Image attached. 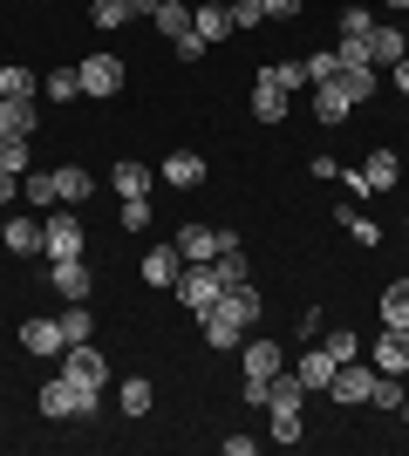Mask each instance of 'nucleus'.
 Instances as JSON below:
<instances>
[{
  "label": "nucleus",
  "mask_w": 409,
  "mask_h": 456,
  "mask_svg": "<svg viewBox=\"0 0 409 456\" xmlns=\"http://www.w3.org/2000/svg\"><path fill=\"white\" fill-rule=\"evenodd\" d=\"M82 95V76L76 69H55V76H48V102H76Z\"/></svg>",
  "instance_id": "nucleus-41"
},
{
  "label": "nucleus",
  "mask_w": 409,
  "mask_h": 456,
  "mask_svg": "<svg viewBox=\"0 0 409 456\" xmlns=\"http://www.w3.org/2000/svg\"><path fill=\"white\" fill-rule=\"evenodd\" d=\"M20 347L48 362V354H61V347H69V334H61V321H20Z\"/></svg>",
  "instance_id": "nucleus-13"
},
{
  "label": "nucleus",
  "mask_w": 409,
  "mask_h": 456,
  "mask_svg": "<svg viewBox=\"0 0 409 456\" xmlns=\"http://www.w3.org/2000/svg\"><path fill=\"white\" fill-rule=\"evenodd\" d=\"M382 7H396V14H403V7H409V0H382Z\"/></svg>",
  "instance_id": "nucleus-52"
},
{
  "label": "nucleus",
  "mask_w": 409,
  "mask_h": 456,
  "mask_svg": "<svg viewBox=\"0 0 409 456\" xmlns=\"http://www.w3.org/2000/svg\"><path fill=\"white\" fill-rule=\"evenodd\" d=\"M396 177H403V164H396V151H375L362 171H348V191H396Z\"/></svg>",
  "instance_id": "nucleus-10"
},
{
  "label": "nucleus",
  "mask_w": 409,
  "mask_h": 456,
  "mask_svg": "<svg viewBox=\"0 0 409 456\" xmlns=\"http://www.w3.org/2000/svg\"><path fill=\"white\" fill-rule=\"evenodd\" d=\"M0 171H14V177L35 171V136H0Z\"/></svg>",
  "instance_id": "nucleus-23"
},
{
  "label": "nucleus",
  "mask_w": 409,
  "mask_h": 456,
  "mask_svg": "<svg viewBox=\"0 0 409 456\" xmlns=\"http://www.w3.org/2000/svg\"><path fill=\"white\" fill-rule=\"evenodd\" d=\"M273 416V443H300L307 429H300V409H266Z\"/></svg>",
  "instance_id": "nucleus-40"
},
{
  "label": "nucleus",
  "mask_w": 409,
  "mask_h": 456,
  "mask_svg": "<svg viewBox=\"0 0 409 456\" xmlns=\"http://www.w3.org/2000/svg\"><path fill=\"white\" fill-rule=\"evenodd\" d=\"M396 416H403V422H409V395H403V409H396Z\"/></svg>",
  "instance_id": "nucleus-53"
},
{
  "label": "nucleus",
  "mask_w": 409,
  "mask_h": 456,
  "mask_svg": "<svg viewBox=\"0 0 409 456\" xmlns=\"http://www.w3.org/2000/svg\"><path fill=\"white\" fill-rule=\"evenodd\" d=\"M334 76H341V55H334V48L328 55H307V82H334Z\"/></svg>",
  "instance_id": "nucleus-45"
},
{
  "label": "nucleus",
  "mask_w": 409,
  "mask_h": 456,
  "mask_svg": "<svg viewBox=\"0 0 409 456\" xmlns=\"http://www.w3.org/2000/svg\"><path fill=\"white\" fill-rule=\"evenodd\" d=\"M61 334H69V341H89V334H96V314H89V300H69V314H61Z\"/></svg>",
  "instance_id": "nucleus-35"
},
{
  "label": "nucleus",
  "mask_w": 409,
  "mask_h": 456,
  "mask_svg": "<svg viewBox=\"0 0 409 456\" xmlns=\"http://www.w3.org/2000/svg\"><path fill=\"white\" fill-rule=\"evenodd\" d=\"M55 191H61V205H82V198L96 191V177L82 171V164H61V171H55Z\"/></svg>",
  "instance_id": "nucleus-26"
},
{
  "label": "nucleus",
  "mask_w": 409,
  "mask_h": 456,
  "mask_svg": "<svg viewBox=\"0 0 409 456\" xmlns=\"http://www.w3.org/2000/svg\"><path fill=\"white\" fill-rule=\"evenodd\" d=\"M403 55H409V35H403V28H382V20H375V28H369V61H375V69H396Z\"/></svg>",
  "instance_id": "nucleus-14"
},
{
  "label": "nucleus",
  "mask_w": 409,
  "mask_h": 456,
  "mask_svg": "<svg viewBox=\"0 0 409 456\" xmlns=\"http://www.w3.org/2000/svg\"><path fill=\"white\" fill-rule=\"evenodd\" d=\"M0 246L7 252H41V218H7V225H0Z\"/></svg>",
  "instance_id": "nucleus-22"
},
{
  "label": "nucleus",
  "mask_w": 409,
  "mask_h": 456,
  "mask_svg": "<svg viewBox=\"0 0 409 456\" xmlns=\"http://www.w3.org/2000/svg\"><path fill=\"white\" fill-rule=\"evenodd\" d=\"M123 232H151V198H123Z\"/></svg>",
  "instance_id": "nucleus-43"
},
{
  "label": "nucleus",
  "mask_w": 409,
  "mask_h": 456,
  "mask_svg": "<svg viewBox=\"0 0 409 456\" xmlns=\"http://www.w3.org/2000/svg\"><path fill=\"white\" fill-rule=\"evenodd\" d=\"M253 116L259 123H280V116H287V89H280L266 69H259V82H253Z\"/></svg>",
  "instance_id": "nucleus-18"
},
{
  "label": "nucleus",
  "mask_w": 409,
  "mask_h": 456,
  "mask_svg": "<svg viewBox=\"0 0 409 456\" xmlns=\"http://www.w3.org/2000/svg\"><path fill=\"white\" fill-rule=\"evenodd\" d=\"M259 7H266V20H293L300 7H307V0H259Z\"/></svg>",
  "instance_id": "nucleus-48"
},
{
  "label": "nucleus",
  "mask_w": 409,
  "mask_h": 456,
  "mask_svg": "<svg viewBox=\"0 0 409 456\" xmlns=\"http://www.w3.org/2000/svg\"><path fill=\"white\" fill-rule=\"evenodd\" d=\"M61 375L82 381V388H102V381H110V362H102L96 341H69V347H61Z\"/></svg>",
  "instance_id": "nucleus-3"
},
{
  "label": "nucleus",
  "mask_w": 409,
  "mask_h": 456,
  "mask_svg": "<svg viewBox=\"0 0 409 456\" xmlns=\"http://www.w3.org/2000/svg\"><path fill=\"white\" fill-rule=\"evenodd\" d=\"M369 402H375V409H403V375H382V368H375Z\"/></svg>",
  "instance_id": "nucleus-37"
},
{
  "label": "nucleus",
  "mask_w": 409,
  "mask_h": 456,
  "mask_svg": "<svg viewBox=\"0 0 409 456\" xmlns=\"http://www.w3.org/2000/svg\"><path fill=\"white\" fill-rule=\"evenodd\" d=\"M225 239H233V232H212V225H205V218H198V225H184V232H177L171 246L184 252V266H212V259H218V246H225Z\"/></svg>",
  "instance_id": "nucleus-6"
},
{
  "label": "nucleus",
  "mask_w": 409,
  "mask_h": 456,
  "mask_svg": "<svg viewBox=\"0 0 409 456\" xmlns=\"http://www.w3.org/2000/svg\"><path fill=\"white\" fill-rule=\"evenodd\" d=\"M198 321H205V347H239V341H246V327L259 321V293H253V280L225 286V293H218V306H205Z\"/></svg>",
  "instance_id": "nucleus-1"
},
{
  "label": "nucleus",
  "mask_w": 409,
  "mask_h": 456,
  "mask_svg": "<svg viewBox=\"0 0 409 456\" xmlns=\"http://www.w3.org/2000/svg\"><path fill=\"white\" fill-rule=\"evenodd\" d=\"M334 82L348 89V102H355V110H362V102H375V69H341Z\"/></svg>",
  "instance_id": "nucleus-33"
},
{
  "label": "nucleus",
  "mask_w": 409,
  "mask_h": 456,
  "mask_svg": "<svg viewBox=\"0 0 409 456\" xmlns=\"http://www.w3.org/2000/svg\"><path fill=\"white\" fill-rule=\"evenodd\" d=\"M321 347H328L334 362H355V354H362V341H355L348 327H321Z\"/></svg>",
  "instance_id": "nucleus-38"
},
{
  "label": "nucleus",
  "mask_w": 409,
  "mask_h": 456,
  "mask_svg": "<svg viewBox=\"0 0 409 456\" xmlns=\"http://www.w3.org/2000/svg\"><path fill=\"white\" fill-rule=\"evenodd\" d=\"M369 362L382 368V375H409V327H382L369 347Z\"/></svg>",
  "instance_id": "nucleus-7"
},
{
  "label": "nucleus",
  "mask_w": 409,
  "mask_h": 456,
  "mask_svg": "<svg viewBox=\"0 0 409 456\" xmlns=\"http://www.w3.org/2000/svg\"><path fill=\"white\" fill-rule=\"evenodd\" d=\"M20 198H28L35 211L61 205V191H55V171H28V177H20Z\"/></svg>",
  "instance_id": "nucleus-25"
},
{
  "label": "nucleus",
  "mask_w": 409,
  "mask_h": 456,
  "mask_svg": "<svg viewBox=\"0 0 409 456\" xmlns=\"http://www.w3.org/2000/svg\"><path fill=\"white\" fill-rule=\"evenodd\" d=\"M177 306H192V314H205V306H218V293H225V280H218L212 266H184L177 273Z\"/></svg>",
  "instance_id": "nucleus-4"
},
{
  "label": "nucleus",
  "mask_w": 409,
  "mask_h": 456,
  "mask_svg": "<svg viewBox=\"0 0 409 456\" xmlns=\"http://www.w3.org/2000/svg\"><path fill=\"white\" fill-rule=\"evenodd\" d=\"M130 7H136V14H157V0H130Z\"/></svg>",
  "instance_id": "nucleus-51"
},
{
  "label": "nucleus",
  "mask_w": 409,
  "mask_h": 456,
  "mask_svg": "<svg viewBox=\"0 0 409 456\" xmlns=\"http://www.w3.org/2000/svg\"><path fill=\"white\" fill-rule=\"evenodd\" d=\"M48 286H55L61 300H89V259H48Z\"/></svg>",
  "instance_id": "nucleus-11"
},
{
  "label": "nucleus",
  "mask_w": 409,
  "mask_h": 456,
  "mask_svg": "<svg viewBox=\"0 0 409 456\" xmlns=\"http://www.w3.org/2000/svg\"><path fill=\"white\" fill-rule=\"evenodd\" d=\"M334 218H341V225H348V232H355V239H362L369 252L382 246V225H375V218H362V211H334Z\"/></svg>",
  "instance_id": "nucleus-39"
},
{
  "label": "nucleus",
  "mask_w": 409,
  "mask_h": 456,
  "mask_svg": "<svg viewBox=\"0 0 409 456\" xmlns=\"http://www.w3.org/2000/svg\"><path fill=\"white\" fill-rule=\"evenodd\" d=\"M157 28H164V41H177V35H192V7L184 0H157Z\"/></svg>",
  "instance_id": "nucleus-28"
},
{
  "label": "nucleus",
  "mask_w": 409,
  "mask_h": 456,
  "mask_svg": "<svg viewBox=\"0 0 409 456\" xmlns=\"http://www.w3.org/2000/svg\"><path fill=\"white\" fill-rule=\"evenodd\" d=\"M76 76H82V95H96V102H102V95L123 89V61H117V55H82Z\"/></svg>",
  "instance_id": "nucleus-5"
},
{
  "label": "nucleus",
  "mask_w": 409,
  "mask_h": 456,
  "mask_svg": "<svg viewBox=\"0 0 409 456\" xmlns=\"http://www.w3.org/2000/svg\"><path fill=\"white\" fill-rule=\"evenodd\" d=\"M192 28H198V41L212 48V41H225L233 35V0H205V7H192Z\"/></svg>",
  "instance_id": "nucleus-12"
},
{
  "label": "nucleus",
  "mask_w": 409,
  "mask_h": 456,
  "mask_svg": "<svg viewBox=\"0 0 409 456\" xmlns=\"http://www.w3.org/2000/svg\"><path fill=\"white\" fill-rule=\"evenodd\" d=\"M266 76H273L280 89L293 95V89H307V61H300V55H287V61H266Z\"/></svg>",
  "instance_id": "nucleus-36"
},
{
  "label": "nucleus",
  "mask_w": 409,
  "mask_h": 456,
  "mask_svg": "<svg viewBox=\"0 0 409 456\" xmlns=\"http://www.w3.org/2000/svg\"><path fill=\"white\" fill-rule=\"evenodd\" d=\"M246 381H273L280 368H287V354H280V341H246Z\"/></svg>",
  "instance_id": "nucleus-16"
},
{
  "label": "nucleus",
  "mask_w": 409,
  "mask_h": 456,
  "mask_svg": "<svg viewBox=\"0 0 409 456\" xmlns=\"http://www.w3.org/2000/svg\"><path fill=\"white\" fill-rule=\"evenodd\" d=\"M369 7H341V41H369Z\"/></svg>",
  "instance_id": "nucleus-42"
},
{
  "label": "nucleus",
  "mask_w": 409,
  "mask_h": 456,
  "mask_svg": "<svg viewBox=\"0 0 409 456\" xmlns=\"http://www.w3.org/2000/svg\"><path fill=\"white\" fill-rule=\"evenodd\" d=\"M0 136H35V102H0Z\"/></svg>",
  "instance_id": "nucleus-30"
},
{
  "label": "nucleus",
  "mask_w": 409,
  "mask_h": 456,
  "mask_svg": "<svg viewBox=\"0 0 409 456\" xmlns=\"http://www.w3.org/2000/svg\"><path fill=\"white\" fill-rule=\"evenodd\" d=\"M0 102H35V69L7 61V69H0Z\"/></svg>",
  "instance_id": "nucleus-24"
},
{
  "label": "nucleus",
  "mask_w": 409,
  "mask_h": 456,
  "mask_svg": "<svg viewBox=\"0 0 409 456\" xmlns=\"http://www.w3.org/2000/svg\"><path fill=\"white\" fill-rule=\"evenodd\" d=\"M198 177H205V157H198V151H171V157H164V184L192 191Z\"/></svg>",
  "instance_id": "nucleus-21"
},
{
  "label": "nucleus",
  "mask_w": 409,
  "mask_h": 456,
  "mask_svg": "<svg viewBox=\"0 0 409 456\" xmlns=\"http://www.w3.org/2000/svg\"><path fill=\"white\" fill-rule=\"evenodd\" d=\"M382 327H409V280L382 286Z\"/></svg>",
  "instance_id": "nucleus-29"
},
{
  "label": "nucleus",
  "mask_w": 409,
  "mask_h": 456,
  "mask_svg": "<svg viewBox=\"0 0 409 456\" xmlns=\"http://www.w3.org/2000/svg\"><path fill=\"white\" fill-rule=\"evenodd\" d=\"M110 184H117V198H143V191H151V171H143V164H117Z\"/></svg>",
  "instance_id": "nucleus-34"
},
{
  "label": "nucleus",
  "mask_w": 409,
  "mask_h": 456,
  "mask_svg": "<svg viewBox=\"0 0 409 456\" xmlns=\"http://www.w3.org/2000/svg\"><path fill=\"white\" fill-rule=\"evenodd\" d=\"M41 416H48V422H76V416H96V388H82V381H69V375L41 381Z\"/></svg>",
  "instance_id": "nucleus-2"
},
{
  "label": "nucleus",
  "mask_w": 409,
  "mask_h": 456,
  "mask_svg": "<svg viewBox=\"0 0 409 456\" xmlns=\"http://www.w3.org/2000/svg\"><path fill=\"white\" fill-rule=\"evenodd\" d=\"M117 402H123V416H151V375H130L117 388Z\"/></svg>",
  "instance_id": "nucleus-31"
},
{
  "label": "nucleus",
  "mask_w": 409,
  "mask_h": 456,
  "mask_svg": "<svg viewBox=\"0 0 409 456\" xmlns=\"http://www.w3.org/2000/svg\"><path fill=\"white\" fill-rule=\"evenodd\" d=\"M307 402V381L293 375V368H280V375L266 381V409H300Z\"/></svg>",
  "instance_id": "nucleus-20"
},
{
  "label": "nucleus",
  "mask_w": 409,
  "mask_h": 456,
  "mask_svg": "<svg viewBox=\"0 0 409 456\" xmlns=\"http://www.w3.org/2000/svg\"><path fill=\"white\" fill-rule=\"evenodd\" d=\"M41 252H48V259H76L82 252V218H41Z\"/></svg>",
  "instance_id": "nucleus-9"
},
{
  "label": "nucleus",
  "mask_w": 409,
  "mask_h": 456,
  "mask_svg": "<svg viewBox=\"0 0 409 456\" xmlns=\"http://www.w3.org/2000/svg\"><path fill=\"white\" fill-rule=\"evenodd\" d=\"M136 273H143L151 286H177V273H184V252H177V246H151Z\"/></svg>",
  "instance_id": "nucleus-15"
},
{
  "label": "nucleus",
  "mask_w": 409,
  "mask_h": 456,
  "mask_svg": "<svg viewBox=\"0 0 409 456\" xmlns=\"http://www.w3.org/2000/svg\"><path fill=\"white\" fill-rule=\"evenodd\" d=\"M171 55H177V61H198V55H205V41H198V28H192V35H177V41H171Z\"/></svg>",
  "instance_id": "nucleus-47"
},
{
  "label": "nucleus",
  "mask_w": 409,
  "mask_h": 456,
  "mask_svg": "<svg viewBox=\"0 0 409 456\" xmlns=\"http://www.w3.org/2000/svg\"><path fill=\"white\" fill-rule=\"evenodd\" d=\"M89 14H96L102 35H117L123 20H136V7H130V0H89Z\"/></svg>",
  "instance_id": "nucleus-32"
},
{
  "label": "nucleus",
  "mask_w": 409,
  "mask_h": 456,
  "mask_svg": "<svg viewBox=\"0 0 409 456\" xmlns=\"http://www.w3.org/2000/svg\"><path fill=\"white\" fill-rule=\"evenodd\" d=\"M14 198H20V177H14V171H0V205H14Z\"/></svg>",
  "instance_id": "nucleus-49"
},
{
  "label": "nucleus",
  "mask_w": 409,
  "mask_h": 456,
  "mask_svg": "<svg viewBox=\"0 0 409 456\" xmlns=\"http://www.w3.org/2000/svg\"><path fill=\"white\" fill-rule=\"evenodd\" d=\"M334 368H341V362H334L328 347L314 341V347H307V354H300V362H293V375L307 381V395H314V388H328V381H334Z\"/></svg>",
  "instance_id": "nucleus-17"
},
{
  "label": "nucleus",
  "mask_w": 409,
  "mask_h": 456,
  "mask_svg": "<svg viewBox=\"0 0 409 456\" xmlns=\"http://www.w3.org/2000/svg\"><path fill=\"white\" fill-rule=\"evenodd\" d=\"M389 76H396V89H403V102H409V55H403V61H396Z\"/></svg>",
  "instance_id": "nucleus-50"
},
{
  "label": "nucleus",
  "mask_w": 409,
  "mask_h": 456,
  "mask_svg": "<svg viewBox=\"0 0 409 456\" xmlns=\"http://www.w3.org/2000/svg\"><path fill=\"white\" fill-rule=\"evenodd\" d=\"M369 381H375V362H362V354H355V362L334 368L328 395H334V402H369Z\"/></svg>",
  "instance_id": "nucleus-8"
},
{
  "label": "nucleus",
  "mask_w": 409,
  "mask_h": 456,
  "mask_svg": "<svg viewBox=\"0 0 409 456\" xmlns=\"http://www.w3.org/2000/svg\"><path fill=\"white\" fill-rule=\"evenodd\" d=\"M348 89H341V82H314V116H321V123H348Z\"/></svg>",
  "instance_id": "nucleus-19"
},
{
  "label": "nucleus",
  "mask_w": 409,
  "mask_h": 456,
  "mask_svg": "<svg viewBox=\"0 0 409 456\" xmlns=\"http://www.w3.org/2000/svg\"><path fill=\"white\" fill-rule=\"evenodd\" d=\"M212 273H218L225 286H239L246 273H253V266H246V246H239V239H225V246H218V259H212Z\"/></svg>",
  "instance_id": "nucleus-27"
},
{
  "label": "nucleus",
  "mask_w": 409,
  "mask_h": 456,
  "mask_svg": "<svg viewBox=\"0 0 409 456\" xmlns=\"http://www.w3.org/2000/svg\"><path fill=\"white\" fill-rule=\"evenodd\" d=\"M259 20H266L259 0H233V35H246V28H259Z\"/></svg>",
  "instance_id": "nucleus-44"
},
{
  "label": "nucleus",
  "mask_w": 409,
  "mask_h": 456,
  "mask_svg": "<svg viewBox=\"0 0 409 456\" xmlns=\"http://www.w3.org/2000/svg\"><path fill=\"white\" fill-rule=\"evenodd\" d=\"M334 55H341V69H375V61H369V41H341Z\"/></svg>",
  "instance_id": "nucleus-46"
}]
</instances>
